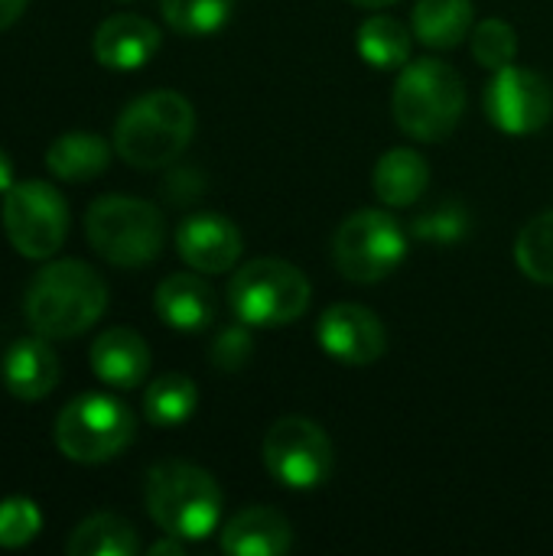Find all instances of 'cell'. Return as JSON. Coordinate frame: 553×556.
<instances>
[{"mask_svg":"<svg viewBox=\"0 0 553 556\" xmlns=\"http://www.w3.org/2000/svg\"><path fill=\"white\" fill-rule=\"evenodd\" d=\"M108 309V283L85 261L46 264L23 300L26 323L42 339H75Z\"/></svg>","mask_w":553,"mask_h":556,"instance_id":"6da1fadb","label":"cell"},{"mask_svg":"<svg viewBox=\"0 0 553 556\" xmlns=\"http://www.w3.org/2000/svg\"><path fill=\"white\" fill-rule=\"evenodd\" d=\"M196 130L192 101L179 91H150L130 101L114 124V150L134 169H163L189 147Z\"/></svg>","mask_w":553,"mask_h":556,"instance_id":"7a4b0ae2","label":"cell"},{"mask_svg":"<svg viewBox=\"0 0 553 556\" xmlns=\"http://www.w3.org/2000/svg\"><path fill=\"white\" fill-rule=\"evenodd\" d=\"M391 111L407 137L420 143H440L456 130L466 111V81L440 59L407 62L398 75Z\"/></svg>","mask_w":553,"mask_h":556,"instance_id":"3957f363","label":"cell"},{"mask_svg":"<svg viewBox=\"0 0 553 556\" xmlns=\"http://www.w3.org/2000/svg\"><path fill=\"white\" fill-rule=\"evenodd\" d=\"M147 511L163 534L205 541L222 518V489L212 472L192 463H156L147 472Z\"/></svg>","mask_w":553,"mask_h":556,"instance_id":"277c9868","label":"cell"},{"mask_svg":"<svg viewBox=\"0 0 553 556\" xmlns=\"http://www.w3.org/2000/svg\"><path fill=\"white\" fill-rule=\"evenodd\" d=\"M85 238L114 267H143L160 257L166 225L156 205L134 195H101L85 212Z\"/></svg>","mask_w":553,"mask_h":556,"instance_id":"5b68a950","label":"cell"},{"mask_svg":"<svg viewBox=\"0 0 553 556\" xmlns=\"http://www.w3.org/2000/svg\"><path fill=\"white\" fill-rule=\"evenodd\" d=\"M310 280L297 264L280 257H257L235 270L228 283V303L244 326L280 329L297 323L310 309Z\"/></svg>","mask_w":553,"mask_h":556,"instance_id":"8992f818","label":"cell"},{"mask_svg":"<svg viewBox=\"0 0 553 556\" xmlns=\"http://www.w3.org/2000/svg\"><path fill=\"white\" fill-rule=\"evenodd\" d=\"M134 414L111 394H78L55 417V446L65 459L98 466L121 456L134 440Z\"/></svg>","mask_w":553,"mask_h":556,"instance_id":"52a82bcc","label":"cell"},{"mask_svg":"<svg viewBox=\"0 0 553 556\" xmlns=\"http://www.w3.org/2000/svg\"><path fill=\"white\" fill-rule=\"evenodd\" d=\"M407 257L404 228L381 208L349 215L332 235L336 270L352 283H378L391 277Z\"/></svg>","mask_w":553,"mask_h":556,"instance_id":"ba28073f","label":"cell"},{"mask_svg":"<svg viewBox=\"0 0 553 556\" xmlns=\"http://www.w3.org/2000/svg\"><path fill=\"white\" fill-rule=\"evenodd\" d=\"M3 231L29 261L52 257L68 235V202L65 195L42 179H23L13 182L3 192Z\"/></svg>","mask_w":553,"mask_h":556,"instance_id":"9c48e42d","label":"cell"},{"mask_svg":"<svg viewBox=\"0 0 553 556\" xmlns=\"http://www.w3.org/2000/svg\"><path fill=\"white\" fill-rule=\"evenodd\" d=\"M264 469L274 482L293 492H313L329 482L336 469V450L326 430L306 417H280L261 446Z\"/></svg>","mask_w":553,"mask_h":556,"instance_id":"30bf717a","label":"cell"},{"mask_svg":"<svg viewBox=\"0 0 553 556\" xmlns=\"http://www.w3.org/2000/svg\"><path fill=\"white\" fill-rule=\"evenodd\" d=\"M486 114L505 134H515V137L538 134L551 124L553 117L551 81L544 75L512 62L489 78Z\"/></svg>","mask_w":553,"mask_h":556,"instance_id":"8fae6325","label":"cell"},{"mask_svg":"<svg viewBox=\"0 0 553 556\" xmlns=\"http://www.w3.org/2000/svg\"><path fill=\"white\" fill-rule=\"evenodd\" d=\"M316 342L329 358L352 365V368H362V365H372L385 355L388 329L378 319V313H372L368 306L332 303L323 309V316L316 323Z\"/></svg>","mask_w":553,"mask_h":556,"instance_id":"7c38bea8","label":"cell"},{"mask_svg":"<svg viewBox=\"0 0 553 556\" xmlns=\"http://www.w3.org/2000/svg\"><path fill=\"white\" fill-rule=\"evenodd\" d=\"M241 231L222 212H196L176 228L179 257L199 274H225L241 257Z\"/></svg>","mask_w":553,"mask_h":556,"instance_id":"4fadbf2b","label":"cell"},{"mask_svg":"<svg viewBox=\"0 0 553 556\" xmlns=\"http://www.w3.org/2000/svg\"><path fill=\"white\" fill-rule=\"evenodd\" d=\"M156 49H160V29L137 13L108 16L91 39L95 59L111 72H137L156 55Z\"/></svg>","mask_w":553,"mask_h":556,"instance_id":"5bb4252c","label":"cell"},{"mask_svg":"<svg viewBox=\"0 0 553 556\" xmlns=\"http://www.w3.org/2000/svg\"><path fill=\"white\" fill-rule=\"evenodd\" d=\"M88 362H91V371L108 388H117V391L140 388L147 381V375H150V349H147V342L134 329H124V326L104 329L95 339V345L88 352Z\"/></svg>","mask_w":553,"mask_h":556,"instance_id":"9a60e30c","label":"cell"},{"mask_svg":"<svg viewBox=\"0 0 553 556\" xmlns=\"http://www.w3.org/2000/svg\"><path fill=\"white\" fill-rule=\"evenodd\" d=\"M3 384L16 401H42L59 384V355L49 339H16L3 355Z\"/></svg>","mask_w":553,"mask_h":556,"instance_id":"2e32d148","label":"cell"},{"mask_svg":"<svg viewBox=\"0 0 553 556\" xmlns=\"http://www.w3.org/2000/svg\"><path fill=\"white\" fill-rule=\"evenodd\" d=\"M156 316L176 332H202L215 319V293L199 274H169L153 293Z\"/></svg>","mask_w":553,"mask_h":556,"instance_id":"e0dca14e","label":"cell"},{"mask_svg":"<svg viewBox=\"0 0 553 556\" xmlns=\"http://www.w3.org/2000/svg\"><path fill=\"white\" fill-rule=\"evenodd\" d=\"M293 547V528L277 508H244L222 531V551L231 556H280Z\"/></svg>","mask_w":553,"mask_h":556,"instance_id":"ac0fdd59","label":"cell"},{"mask_svg":"<svg viewBox=\"0 0 553 556\" xmlns=\"http://www.w3.org/2000/svg\"><path fill=\"white\" fill-rule=\"evenodd\" d=\"M372 186L375 195L391 205V208H407L414 202H420V195L430 186V166L417 150L407 147H394L388 150L372 173Z\"/></svg>","mask_w":553,"mask_h":556,"instance_id":"d6986e66","label":"cell"},{"mask_svg":"<svg viewBox=\"0 0 553 556\" xmlns=\"http://www.w3.org/2000/svg\"><path fill=\"white\" fill-rule=\"evenodd\" d=\"M108 163H111L108 140L88 130H68L55 137L46 150V169L62 182H88L101 176Z\"/></svg>","mask_w":553,"mask_h":556,"instance_id":"ffe728a7","label":"cell"},{"mask_svg":"<svg viewBox=\"0 0 553 556\" xmlns=\"http://www.w3.org/2000/svg\"><path fill=\"white\" fill-rule=\"evenodd\" d=\"M476 26L473 0H417L411 13L414 36L430 49H456Z\"/></svg>","mask_w":553,"mask_h":556,"instance_id":"44dd1931","label":"cell"},{"mask_svg":"<svg viewBox=\"0 0 553 556\" xmlns=\"http://www.w3.org/2000/svg\"><path fill=\"white\" fill-rule=\"evenodd\" d=\"M414 39H417L414 29H407L401 20H394L388 13H375V16L362 20L355 46H359V55L372 68L394 72V68H404L411 62Z\"/></svg>","mask_w":553,"mask_h":556,"instance_id":"7402d4cb","label":"cell"},{"mask_svg":"<svg viewBox=\"0 0 553 556\" xmlns=\"http://www.w3.org/2000/svg\"><path fill=\"white\" fill-rule=\"evenodd\" d=\"M137 551L140 541L134 525L117 515H91L65 541L68 556H134Z\"/></svg>","mask_w":553,"mask_h":556,"instance_id":"603a6c76","label":"cell"},{"mask_svg":"<svg viewBox=\"0 0 553 556\" xmlns=\"http://www.w3.org/2000/svg\"><path fill=\"white\" fill-rule=\"evenodd\" d=\"M196 407H199V388L192 378L179 371L153 378L143 394V417L160 430L183 427L196 414Z\"/></svg>","mask_w":553,"mask_h":556,"instance_id":"cb8c5ba5","label":"cell"},{"mask_svg":"<svg viewBox=\"0 0 553 556\" xmlns=\"http://www.w3.org/2000/svg\"><path fill=\"white\" fill-rule=\"evenodd\" d=\"M515 264L528 280L553 287V208L535 215L518 231V238H515Z\"/></svg>","mask_w":553,"mask_h":556,"instance_id":"d4e9b609","label":"cell"},{"mask_svg":"<svg viewBox=\"0 0 553 556\" xmlns=\"http://www.w3.org/2000/svg\"><path fill=\"white\" fill-rule=\"evenodd\" d=\"M235 3L238 0H160V10L169 29L199 39L218 33L231 20Z\"/></svg>","mask_w":553,"mask_h":556,"instance_id":"484cf974","label":"cell"},{"mask_svg":"<svg viewBox=\"0 0 553 556\" xmlns=\"http://www.w3.org/2000/svg\"><path fill=\"white\" fill-rule=\"evenodd\" d=\"M469 42H473V55H476V62L482 68L499 72V68H505V65H512L518 59V33L505 20H482V23H476Z\"/></svg>","mask_w":553,"mask_h":556,"instance_id":"4316f807","label":"cell"},{"mask_svg":"<svg viewBox=\"0 0 553 556\" xmlns=\"http://www.w3.org/2000/svg\"><path fill=\"white\" fill-rule=\"evenodd\" d=\"M414 235L424 238L427 244H437V248L460 244V241L469 235V212H466L463 202L447 199V202L433 205L430 212H424V215L414 222Z\"/></svg>","mask_w":553,"mask_h":556,"instance_id":"83f0119b","label":"cell"},{"mask_svg":"<svg viewBox=\"0 0 553 556\" xmlns=\"http://www.w3.org/2000/svg\"><path fill=\"white\" fill-rule=\"evenodd\" d=\"M42 528V511L36 508L33 498L23 495H10L0 502V547L3 551H16L26 547Z\"/></svg>","mask_w":553,"mask_h":556,"instance_id":"f1b7e54d","label":"cell"},{"mask_svg":"<svg viewBox=\"0 0 553 556\" xmlns=\"http://www.w3.org/2000/svg\"><path fill=\"white\" fill-rule=\"evenodd\" d=\"M251 352H254V339H251L248 326L238 319V326H228V329H222V332L215 336V342H212V349H209V362H212L218 371L235 375V371H241V368L248 365Z\"/></svg>","mask_w":553,"mask_h":556,"instance_id":"f546056e","label":"cell"},{"mask_svg":"<svg viewBox=\"0 0 553 556\" xmlns=\"http://www.w3.org/2000/svg\"><path fill=\"white\" fill-rule=\"evenodd\" d=\"M26 3L29 0H0V29H10L23 16Z\"/></svg>","mask_w":553,"mask_h":556,"instance_id":"4dcf8cb0","label":"cell"},{"mask_svg":"<svg viewBox=\"0 0 553 556\" xmlns=\"http://www.w3.org/2000/svg\"><path fill=\"white\" fill-rule=\"evenodd\" d=\"M150 556H183V538H173V534H166L163 541H156L150 551Z\"/></svg>","mask_w":553,"mask_h":556,"instance_id":"1f68e13d","label":"cell"},{"mask_svg":"<svg viewBox=\"0 0 553 556\" xmlns=\"http://www.w3.org/2000/svg\"><path fill=\"white\" fill-rule=\"evenodd\" d=\"M16 179H13V160L0 150V195L13 186Z\"/></svg>","mask_w":553,"mask_h":556,"instance_id":"d6a6232c","label":"cell"},{"mask_svg":"<svg viewBox=\"0 0 553 556\" xmlns=\"http://www.w3.org/2000/svg\"><path fill=\"white\" fill-rule=\"evenodd\" d=\"M355 7H365V10H381V7H391L398 0H352Z\"/></svg>","mask_w":553,"mask_h":556,"instance_id":"836d02e7","label":"cell"}]
</instances>
